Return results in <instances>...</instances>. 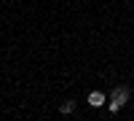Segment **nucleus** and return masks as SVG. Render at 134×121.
I'll return each mask as SVG.
<instances>
[{
  "instance_id": "f257e3e1",
  "label": "nucleus",
  "mask_w": 134,
  "mask_h": 121,
  "mask_svg": "<svg viewBox=\"0 0 134 121\" xmlns=\"http://www.w3.org/2000/svg\"><path fill=\"white\" fill-rule=\"evenodd\" d=\"M129 86H115L113 89V94H110V102H107V108H110V113H118L121 108H124L126 102H129Z\"/></svg>"
},
{
  "instance_id": "f03ea898",
  "label": "nucleus",
  "mask_w": 134,
  "mask_h": 121,
  "mask_svg": "<svg viewBox=\"0 0 134 121\" xmlns=\"http://www.w3.org/2000/svg\"><path fill=\"white\" fill-rule=\"evenodd\" d=\"M91 108H102L105 102H107V97H105V92H91L88 94V100H86Z\"/></svg>"
},
{
  "instance_id": "7ed1b4c3",
  "label": "nucleus",
  "mask_w": 134,
  "mask_h": 121,
  "mask_svg": "<svg viewBox=\"0 0 134 121\" xmlns=\"http://www.w3.org/2000/svg\"><path fill=\"white\" fill-rule=\"evenodd\" d=\"M59 113H62V116H70V113H75V102H72V100H67V102H62V108H59Z\"/></svg>"
}]
</instances>
